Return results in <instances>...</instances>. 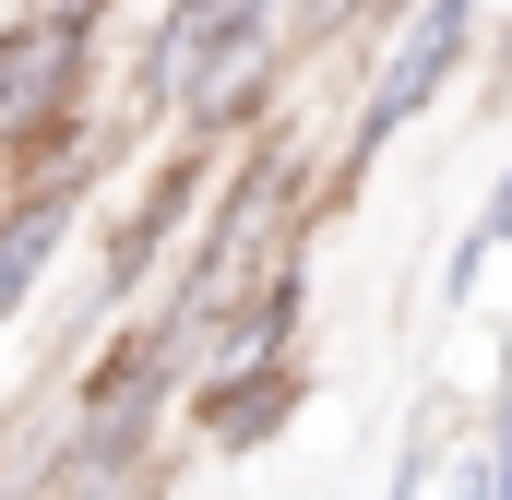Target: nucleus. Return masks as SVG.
Wrapping results in <instances>:
<instances>
[{
  "instance_id": "nucleus-1",
  "label": "nucleus",
  "mask_w": 512,
  "mask_h": 500,
  "mask_svg": "<svg viewBox=\"0 0 512 500\" xmlns=\"http://www.w3.org/2000/svg\"><path fill=\"white\" fill-rule=\"evenodd\" d=\"M84 60H96V24H84V12H24V24H0V155L24 167L12 191L60 179L48 155H60V131L84 108Z\"/></svg>"
},
{
  "instance_id": "nucleus-2",
  "label": "nucleus",
  "mask_w": 512,
  "mask_h": 500,
  "mask_svg": "<svg viewBox=\"0 0 512 500\" xmlns=\"http://www.w3.org/2000/svg\"><path fill=\"white\" fill-rule=\"evenodd\" d=\"M72 215H84V179H36V191L0 203V322H24V298L48 286V262H60V239H72Z\"/></svg>"
},
{
  "instance_id": "nucleus-4",
  "label": "nucleus",
  "mask_w": 512,
  "mask_h": 500,
  "mask_svg": "<svg viewBox=\"0 0 512 500\" xmlns=\"http://www.w3.org/2000/svg\"><path fill=\"white\" fill-rule=\"evenodd\" d=\"M286 405H298V381H286V370H251V381H203V429H215L227 453H251V441L274 429V417H286Z\"/></svg>"
},
{
  "instance_id": "nucleus-5",
  "label": "nucleus",
  "mask_w": 512,
  "mask_h": 500,
  "mask_svg": "<svg viewBox=\"0 0 512 500\" xmlns=\"http://www.w3.org/2000/svg\"><path fill=\"white\" fill-rule=\"evenodd\" d=\"M489 500H512V405H501V477H489Z\"/></svg>"
},
{
  "instance_id": "nucleus-6",
  "label": "nucleus",
  "mask_w": 512,
  "mask_h": 500,
  "mask_svg": "<svg viewBox=\"0 0 512 500\" xmlns=\"http://www.w3.org/2000/svg\"><path fill=\"white\" fill-rule=\"evenodd\" d=\"M501 239H512V191H501Z\"/></svg>"
},
{
  "instance_id": "nucleus-3",
  "label": "nucleus",
  "mask_w": 512,
  "mask_h": 500,
  "mask_svg": "<svg viewBox=\"0 0 512 500\" xmlns=\"http://www.w3.org/2000/svg\"><path fill=\"white\" fill-rule=\"evenodd\" d=\"M453 48H465V12H453V0H441V12H417V24H405V48H393V72H382V96H370V131H358V143H393V131L417 120V108L441 96Z\"/></svg>"
}]
</instances>
